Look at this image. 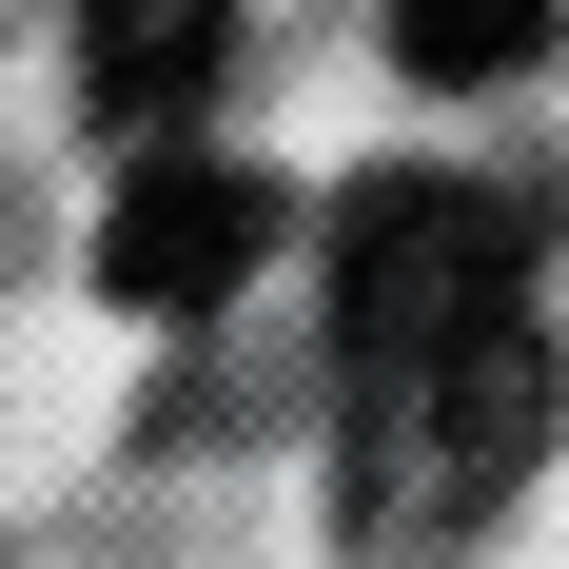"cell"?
I'll use <instances>...</instances> for the list:
<instances>
[{
    "label": "cell",
    "mask_w": 569,
    "mask_h": 569,
    "mask_svg": "<svg viewBox=\"0 0 569 569\" xmlns=\"http://www.w3.org/2000/svg\"><path fill=\"white\" fill-rule=\"evenodd\" d=\"M550 452V315H491V335H432L393 373H353L335 412V471H353V530L373 550H452L491 530Z\"/></svg>",
    "instance_id": "1"
},
{
    "label": "cell",
    "mask_w": 569,
    "mask_h": 569,
    "mask_svg": "<svg viewBox=\"0 0 569 569\" xmlns=\"http://www.w3.org/2000/svg\"><path fill=\"white\" fill-rule=\"evenodd\" d=\"M315 276H335V353L393 373V353H432V335L530 315V217L471 197V177H353V217H335Z\"/></svg>",
    "instance_id": "2"
},
{
    "label": "cell",
    "mask_w": 569,
    "mask_h": 569,
    "mask_svg": "<svg viewBox=\"0 0 569 569\" xmlns=\"http://www.w3.org/2000/svg\"><path fill=\"white\" fill-rule=\"evenodd\" d=\"M256 256H276V177H256V158H197V138L138 158L118 217H99V295H118V315H217Z\"/></svg>",
    "instance_id": "3"
},
{
    "label": "cell",
    "mask_w": 569,
    "mask_h": 569,
    "mask_svg": "<svg viewBox=\"0 0 569 569\" xmlns=\"http://www.w3.org/2000/svg\"><path fill=\"white\" fill-rule=\"evenodd\" d=\"M217 59H236V0H79V99L138 158H177V118L217 99Z\"/></svg>",
    "instance_id": "4"
},
{
    "label": "cell",
    "mask_w": 569,
    "mask_h": 569,
    "mask_svg": "<svg viewBox=\"0 0 569 569\" xmlns=\"http://www.w3.org/2000/svg\"><path fill=\"white\" fill-rule=\"evenodd\" d=\"M393 59L412 79H530V59H550V0H393Z\"/></svg>",
    "instance_id": "5"
}]
</instances>
